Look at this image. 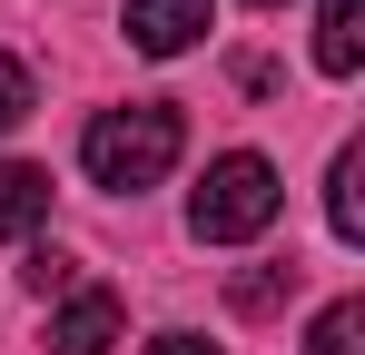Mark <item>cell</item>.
<instances>
[{"instance_id":"cell-1","label":"cell","mask_w":365,"mask_h":355,"mask_svg":"<svg viewBox=\"0 0 365 355\" xmlns=\"http://www.w3.org/2000/svg\"><path fill=\"white\" fill-rule=\"evenodd\" d=\"M178 148H187V118L168 109V99H128V109L89 118L79 168L99 178V187H119V197H138V187H158V178L178 168Z\"/></svg>"},{"instance_id":"cell-2","label":"cell","mask_w":365,"mask_h":355,"mask_svg":"<svg viewBox=\"0 0 365 355\" xmlns=\"http://www.w3.org/2000/svg\"><path fill=\"white\" fill-rule=\"evenodd\" d=\"M277 207H287L277 168H267L257 148H227L217 168L197 178V197H187V237H207V247H237V237H267V227H277Z\"/></svg>"},{"instance_id":"cell-3","label":"cell","mask_w":365,"mask_h":355,"mask_svg":"<svg viewBox=\"0 0 365 355\" xmlns=\"http://www.w3.org/2000/svg\"><path fill=\"white\" fill-rule=\"evenodd\" d=\"M119 30L138 59H178L217 30V0H119Z\"/></svg>"},{"instance_id":"cell-4","label":"cell","mask_w":365,"mask_h":355,"mask_svg":"<svg viewBox=\"0 0 365 355\" xmlns=\"http://www.w3.org/2000/svg\"><path fill=\"white\" fill-rule=\"evenodd\" d=\"M119 326H128L119 296H109V287H79L60 316H50V355H109V346H119Z\"/></svg>"},{"instance_id":"cell-5","label":"cell","mask_w":365,"mask_h":355,"mask_svg":"<svg viewBox=\"0 0 365 355\" xmlns=\"http://www.w3.org/2000/svg\"><path fill=\"white\" fill-rule=\"evenodd\" d=\"M316 69L326 79H356L365 69V0H326L316 10Z\"/></svg>"},{"instance_id":"cell-6","label":"cell","mask_w":365,"mask_h":355,"mask_svg":"<svg viewBox=\"0 0 365 355\" xmlns=\"http://www.w3.org/2000/svg\"><path fill=\"white\" fill-rule=\"evenodd\" d=\"M50 217V168H30V158H0V237H30Z\"/></svg>"},{"instance_id":"cell-7","label":"cell","mask_w":365,"mask_h":355,"mask_svg":"<svg viewBox=\"0 0 365 355\" xmlns=\"http://www.w3.org/2000/svg\"><path fill=\"white\" fill-rule=\"evenodd\" d=\"M365 148H336V168H326V227L346 237V247H365Z\"/></svg>"},{"instance_id":"cell-8","label":"cell","mask_w":365,"mask_h":355,"mask_svg":"<svg viewBox=\"0 0 365 355\" xmlns=\"http://www.w3.org/2000/svg\"><path fill=\"white\" fill-rule=\"evenodd\" d=\"M287 296H297V257H287V267H247V277H227V306H237V316H277Z\"/></svg>"},{"instance_id":"cell-9","label":"cell","mask_w":365,"mask_h":355,"mask_svg":"<svg viewBox=\"0 0 365 355\" xmlns=\"http://www.w3.org/2000/svg\"><path fill=\"white\" fill-rule=\"evenodd\" d=\"M306 355H365V296H336V306L316 316V336H306Z\"/></svg>"},{"instance_id":"cell-10","label":"cell","mask_w":365,"mask_h":355,"mask_svg":"<svg viewBox=\"0 0 365 355\" xmlns=\"http://www.w3.org/2000/svg\"><path fill=\"white\" fill-rule=\"evenodd\" d=\"M20 287L30 296H69L79 287V257H69V247H30V257H20Z\"/></svg>"},{"instance_id":"cell-11","label":"cell","mask_w":365,"mask_h":355,"mask_svg":"<svg viewBox=\"0 0 365 355\" xmlns=\"http://www.w3.org/2000/svg\"><path fill=\"white\" fill-rule=\"evenodd\" d=\"M30 99H40V89H30V69H20V59L0 50V138H10V128L30 118Z\"/></svg>"},{"instance_id":"cell-12","label":"cell","mask_w":365,"mask_h":355,"mask_svg":"<svg viewBox=\"0 0 365 355\" xmlns=\"http://www.w3.org/2000/svg\"><path fill=\"white\" fill-rule=\"evenodd\" d=\"M148 355H217V346H207V336H178V326H168V336H158Z\"/></svg>"},{"instance_id":"cell-13","label":"cell","mask_w":365,"mask_h":355,"mask_svg":"<svg viewBox=\"0 0 365 355\" xmlns=\"http://www.w3.org/2000/svg\"><path fill=\"white\" fill-rule=\"evenodd\" d=\"M257 10H277V0H257Z\"/></svg>"}]
</instances>
